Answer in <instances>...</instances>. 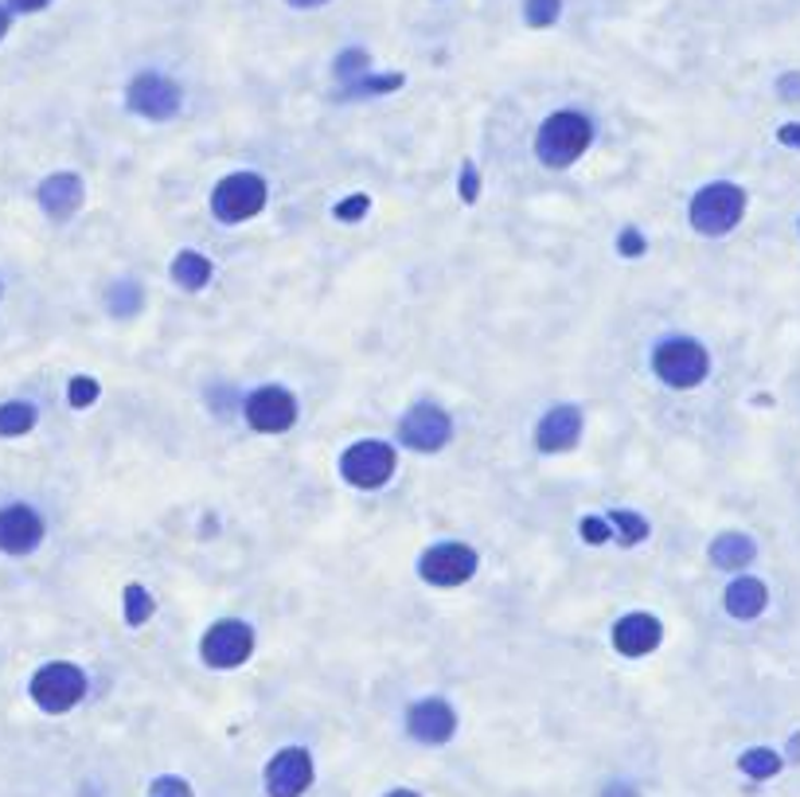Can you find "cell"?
Masks as SVG:
<instances>
[{
	"label": "cell",
	"mask_w": 800,
	"mask_h": 797,
	"mask_svg": "<svg viewBox=\"0 0 800 797\" xmlns=\"http://www.w3.org/2000/svg\"><path fill=\"white\" fill-rule=\"evenodd\" d=\"M590 141H594V125H590L586 113L559 110L550 113L547 122L540 125V133H535V153H540L547 169H570L590 149Z\"/></svg>",
	"instance_id": "1"
},
{
	"label": "cell",
	"mask_w": 800,
	"mask_h": 797,
	"mask_svg": "<svg viewBox=\"0 0 800 797\" xmlns=\"http://www.w3.org/2000/svg\"><path fill=\"white\" fill-rule=\"evenodd\" d=\"M688 216H691V227H695L699 234H711V239L735 231L746 216V192L738 184H726V180L699 188L695 200H691V207H688Z\"/></svg>",
	"instance_id": "2"
},
{
	"label": "cell",
	"mask_w": 800,
	"mask_h": 797,
	"mask_svg": "<svg viewBox=\"0 0 800 797\" xmlns=\"http://www.w3.org/2000/svg\"><path fill=\"white\" fill-rule=\"evenodd\" d=\"M652 372L668 387H699L711 375V352L691 337H671L652 352Z\"/></svg>",
	"instance_id": "3"
},
{
	"label": "cell",
	"mask_w": 800,
	"mask_h": 797,
	"mask_svg": "<svg viewBox=\"0 0 800 797\" xmlns=\"http://www.w3.org/2000/svg\"><path fill=\"white\" fill-rule=\"evenodd\" d=\"M266 180L258 172H231L215 184L211 192V212L219 224H246L266 207Z\"/></svg>",
	"instance_id": "4"
},
{
	"label": "cell",
	"mask_w": 800,
	"mask_h": 797,
	"mask_svg": "<svg viewBox=\"0 0 800 797\" xmlns=\"http://www.w3.org/2000/svg\"><path fill=\"white\" fill-rule=\"evenodd\" d=\"M86 696V673L71 661H51L32 676V700L44 708L47 715L71 712Z\"/></svg>",
	"instance_id": "5"
},
{
	"label": "cell",
	"mask_w": 800,
	"mask_h": 797,
	"mask_svg": "<svg viewBox=\"0 0 800 797\" xmlns=\"http://www.w3.org/2000/svg\"><path fill=\"white\" fill-rule=\"evenodd\" d=\"M395 450L387 446V442H355V446H348L344 454H340V478L348 481V485L355 488H379L387 485V481L395 478Z\"/></svg>",
	"instance_id": "6"
},
{
	"label": "cell",
	"mask_w": 800,
	"mask_h": 797,
	"mask_svg": "<svg viewBox=\"0 0 800 797\" xmlns=\"http://www.w3.org/2000/svg\"><path fill=\"white\" fill-rule=\"evenodd\" d=\"M399 438H402V446H410V450L438 454L441 446L453 438V422H449V414L441 411L438 403H419L402 414Z\"/></svg>",
	"instance_id": "7"
},
{
	"label": "cell",
	"mask_w": 800,
	"mask_h": 797,
	"mask_svg": "<svg viewBox=\"0 0 800 797\" xmlns=\"http://www.w3.org/2000/svg\"><path fill=\"white\" fill-rule=\"evenodd\" d=\"M419 575L429 587H461L476 575V552L469 544H434L422 552Z\"/></svg>",
	"instance_id": "8"
},
{
	"label": "cell",
	"mask_w": 800,
	"mask_h": 797,
	"mask_svg": "<svg viewBox=\"0 0 800 797\" xmlns=\"http://www.w3.org/2000/svg\"><path fill=\"white\" fill-rule=\"evenodd\" d=\"M125 102H130V110L141 113V118L165 122V118H172V113L180 110L184 94H180V86L172 83V79L157 75V71H141V75L130 83V90H125Z\"/></svg>",
	"instance_id": "9"
},
{
	"label": "cell",
	"mask_w": 800,
	"mask_h": 797,
	"mask_svg": "<svg viewBox=\"0 0 800 797\" xmlns=\"http://www.w3.org/2000/svg\"><path fill=\"white\" fill-rule=\"evenodd\" d=\"M199 653L211 668H239L254 653V629L246 621H215L199 641Z\"/></svg>",
	"instance_id": "10"
},
{
	"label": "cell",
	"mask_w": 800,
	"mask_h": 797,
	"mask_svg": "<svg viewBox=\"0 0 800 797\" xmlns=\"http://www.w3.org/2000/svg\"><path fill=\"white\" fill-rule=\"evenodd\" d=\"M246 422L258 434H286L298 422V399L286 387H258L246 399Z\"/></svg>",
	"instance_id": "11"
},
{
	"label": "cell",
	"mask_w": 800,
	"mask_h": 797,
	"mask_svg": "<svg viewBox=\"0 0 800 797\" xmlns=\"http://www.w3.org/2000/svg\"><path fill=\"white\" fill-rule=\"evenodd\" d=\"M308 786H313V759H308V750L301 747L278 750L270 759V766H266V794L301 797Z\"/></svg>",
	"instance_id": "12"
},
{
	"label": "cell",
	"mask_w": 800,
	"mask_h": 797,
	"mask_svg": "<svg viewBox=\"0 0 800 797\" xmlns=\"http://www.w3.org/2000/svg\"><path fill=\"white\" fill-rule=\"evenodd\" d=\"M407 732L414 735L419 742H426V747H441V742L453 739L457 732V712L449 708L446 700H438V696H429V700H419L410 703L407 712Z\"/></svg>",
	"instance_id": "13"
},
{
	"label": "cell",
	"mask_w": 800,
	"mask_h": 797,
	"mask_svg": "<svg viewBox=\"0 0 800 797\" xmlns=\"http://www.w3.org/2000/svg\"><path fill=\"white\" fill-rule=\"evenodd\" d=\"M44 540V520L36 508L28 505H9L0 508V552L4 555H28Z\"/></svg>",
	"instance_id": "14"
},
{
	"label": "cell",
	"mask_w": 800,
	"mask_h": 797,
	"mask_svg": "<svg viewBox=\"0 0 800 797\" xmlns=\"http://www.w3.org/2000/svg\"><path fill=\"white\" fill-rule=\"evenodd\" d=\"M660 641H664L660 618H656V614H644V609L625 614V618L614 626V649L621 656H649L660 649Z\"/></svg>",
	"instance_id": "15"
},
{
	"label": "cell",
	"mask_w": 800,
	"mask_h": 797,
	"mask_svg": "<svg viewBox=\"0 0 800 797\" xmlns=\"http://www.w3.org/2000/svg\"><path fill=\"white\" fill-rule=\"evenodd\" d=\"M578 438H582V411L570 403L550 407V411L540 419V426H535V446H540L543 454L574 450Z\"/></svg>",
	"instance_id": "16"
},
{
	"label": "cell",
	"mask_w": 800,
	"mask_h": 797,
	"mask_svg": "<svg viewBox=\"0 0 800 797\" xmlns=\"http://www.w3.org/2000/svg\"><path fill=\"white\" fill-rule=\"evenodd\" d=\"M36 200L51 219H71L86 200L83 177H78V172H56V177H47L44 184H39Z\"/></svg>",
	"instance_id": "17"
},
{
	"label": "cell",
	"mask_w": 800,
	"mask_h": 797,
	"mask_svg": "<svg viewBox=\"0 0 800 797\" xmlns=\"http://www.w3.org/2000/svg\"><path fill=\"white\" fill-rule=\"evenodd\" d=\"M723 606L730 618L754 621V618H762L765 606H769V587H765L762 579H754V575H742V579H735L726 587Z\"/></svg>",
	"instance_id": "18"
},
{
	"label": "cell",
	"mask_w": 800,
	"mask_h": 797,
	"mask_svg": "<svg viewBox=\"0 0 800 797\" xmlns=\"http://www.w3.org/2000/svg\"><path fill=\"white\" fill-rule=\"evenodd\" d=\"M707 555L718 571H742V567H750L757 559V544L742 532H723L715 535V544H711Z\"/></svg>",
	"instance_id": "19"
},
{
	"label": "cell",
	"mask_w": 800,
	"mask_h": 797,
	"mask_svg": "<svg viewBox=\"0 0 800 797\" xmlns=\"http://www.w3.org/2000/svg\"><path fill=\"white\" fill-rule=\"evenodd\" d=\"M215 266L207 263L199 251H180L177 258H172V281L177 286H184V290H204L207 281H211Z\"/></svg>",
	"instance_id": "20"
},
{
	"label": "cell",
	"mask_w": 800,
	"mask_h": 797,
	"mask_svg": "<svg viewBox=\"0 0 800 797\" xmlns=\"http://www.w3.org/2000/svg\"><path fill=\"white\" fill-rule=\"evenodd\" d=\"M738 766H742L746 778L765 782V778H777V774H781L785 759L777 754V750H769V747H750L742 759H738Z\"/></svg>",
	"instance_id": "21"
},
{
	"label": "cell",
	"mask_w": 800,
	"mask_h": 797,
	"mask_svg": "<svg viewBox=\"0 0 800 797\" xmlns=\"http://www.w3.org/2000/svg\"><path fill=\"white\" fill-rule=\"evenodd\" d=\"M36 407L24 403V399H12V403H0V434L4 438H20V434H28L36 426Z\"/></svg>",
	"instance_id": "22"
},
{
	"label": "cell",
	"mask_w": 800,
	"mask_h": 797,
	"mask_svg": "<svg viewBox=\"0 0 800 797\" xmlns=\"http://www.w3.org/2000/svg\"><path fill=\"white\" fill-rule=\"evenodd\" d=\"M609 528H614V535L621 540V544H641V540H649L652 524L644 520L641 512H633V508H614L609 512Z\"/></svg>",
	"instance_id": "23"
},
{
	"label": "cell",
	"mask_w": 800,
	"mask_h": 797,
	"mask_svg": "<svg viewBox=\"0 0 800 797\" xmlns=\"http://www.w3.org/2000/svg\"><path fill=\"white\" fill-rule=\"evenodd\" d=\"M153 609H157L153 594L145 591L141 582H130V587H125V621H130V626H145V621L153 618Z\"/></svg>",
	"instance_id": "24"
},
{
	"label": "cell",
	"mask_w": 800,
	"mask_h": 797,
	"mask_svg": "<svg viewBox=\"0 0 800 797\" xmlns=\"http://www.w3.org/2000/svg\"><path fill=\"white\" fill-rule=\"evenodd\" d=\"M402 86V75H363L355 83H348V98H367V94H391Z\"/></svg>",
	"instance_id": "25"
},
{
	"label": "cell",
	"mask_w": 800,
	"mask_h": 797,
	"mask_svg": "<svg viewBox=\"0 0 800 797\" xmlns=\"http://www.w3.org/2000/svg\"><path fill=\"white\" fill-rule=\"evenodd\" d=\"M141 305V286L130 278H121L118 286L110 290V313H118V317H130V313H137Z\"/></svg>",
	"instance_id": "26"
},
{
	"label": "cell",
	"mask_w": 800,
	"mask_h": 797,
	"mask_svg": "<svg viewBox=\"0 0 800 797\" xmlns=\"http://www.w3.org/2000/svg\"><path fill=\"white\" fill-rule=\"evenodd\" d=\"M562 12V0H523V20L531 28H550Z\"/></svg>",
	"instance_id": "27"
},
{
	"label": "cell",
	"mask_w": 800,
	"mask_h": 797,
	"mask_svg": "<svg viewBox=\"0 0 800 797\" xmlns=\"http://www.w3.org/2000/svg\"><path fill=\"white\" fill-rule=\"evenodd\" d=\"M98 395H102V387H98V379H90V375H75V379L66 384V399H71V407H75V411L94 407V403H98Z\"/></svg>",
	"instance_id": "28"
},
{
	"label": "cell",
	"mask_w": 800,
	"mask_h": 797,
	"mask_svg": "<svg viewBox=\"0 0 800 797\" xmlns=\"http://www.w3.org/2000/svg\"><path fill=\"white\" fill-rule=\"evenodd\" d=\"M367 63H372V56H367V51H360V47H352V51H344V56L336 59V79L355 83V79L367 75Z\"/></svg>",
	"instance_id": "29"
},
{
	"label": "cell",
	"mask_w": 800,
	"mask_h": 797,
	"mask_svg": "<svg viewBox=\"0 0 800 797\" xmlns=\"http://www.w3.org/2000/svg\"><path fill=\"white\" fill-rule=\"evenodd\" d=\"M367 212H372V200L363 196V192H355V196L340 200V204L332 207V216L340 219V224H355V219H363Z\"/></svg>",
	"instance_id": "30"
},
{
	"label": "cell",
	"mask_w": 800,
	"mask_h": 797,
	"mask_svg": "<svg viewBox=\"0 0 800 797\" xmlns=\"http://www.w3.org/2000/svg\"><path fill=\"white\" fill-rule=\"evenodd\" d=\"M578 532H582L586 544H605V540H614V528H609V520H602V516H582Z\"/></svg>",
	"instance_id": "31"
},
{
	"label": "cell",
	"mask_w": 800,
	"mask_h": 797,
	"mask_svg": "<svg viewBox=\"0 0 800 797\" xmlns=\"http://www.w3.org/2000/svg\"><path fill=\"white\" fill-rule=\"evenodd\" d=\"M149 797H196V794H192V786H187L184 778H172V774H165V778H157L149 786Z\"/></svg>",
	"instance_id": "32"
},
{
	"label": "cell",
	"mask_w": 800,
	"mask_h": 797,
	"mask_svg": "<svg viewBox=\"0 0 800 797\" xmlns=\"http://www.w3.org/2000/svg\"><path fill=\"white\" fill-rule=\"evenodd\" d=\"M457 188H461V200H465V204H476V196H481V172H476L473 160L461 165V180H457Z\"/></svg>",
	"instance_id": "33"
},
{
	"label": "cell",
	"mask_w": 800,
	"mask_h": 797,
	"mask_svg": "<svg viewBox=\"0 0 800 797\" xmlns=\"http://www.w3.org/2000/svg\"><path fill=\"white\" fill-rule=\"evenodd\" d=\"M617 251H621L625 258H641V254L649 251V243H644V234L637 231V227H625V231L617 234Z\"/></svg>",
	"instance_id": "34"
},
{
	"label": "cell",
	"mask_w": 800,
	"mask_h": 797,
	"mask_svg": "<svg viewBox=\"0 0 800 797\" xmlns=\"http://www.w3.org/2000/svg\"><path fill=\"white\" fill-rule=\"evenodd\" d=\"M777 94L785 102H800V71H789V75L777 79Z\"/></svg>",
	"instance_id": "35"
},
{
	"label": "cell",
	"mask_w": 800,
	"mask_h": 797,
	"mask_svg": "<svg viewBox=\"0 0 800 797\" xmlns=\"http://www.w3.org/2000/svg\"><path fill=\"white\" fill-rule=\"evenodd\" d=\"M777 141H781L785 149H797L800 153V122H789L777 130Z\"/></svg>",
	"instance_id": "36"
},
{
	"label": "cell",
	"mask_w": 800,
	"mask_h": 797,
	"mask_svg": "<svg viewBox=\"0 0 800 797\" xmlns=\"http://www.w3.org/2000/svg\"><path fill=\"white\" fill-rule=\"evenodd\" d=\"M12 9L16 12H39V9H47V4H51V0H9Z\"/></svg>",
	"instance_id": "37"
},
{
	"label": "cell",
	"mask_w": 800,
	"mask_h": 797,
	"mask_svg": "<svg viewBox=\"0 0 800 797\" xmlns=\"http://www.w3.org/2000/svg\"><path fill=\"white\" fill-rule=\"evenodd\" d=\"M605 797H637V789H633V786H625V782H617V786L605 789Z\"/></svg>",
	"instance_id": "38"
},
{
	"label": "cell",
	"mask_w": 800,
	"mask_h": 797,
	"mask_svg": "<svg viewBox=\"0 0 800 797\" xmlns=\"http://www.w3.org/2000/svg\"><path fill=\"white\" fill-rule=\"evenodd\" d=\"M9 28H12V16H9V9H0V39L9 36Z\"/></svg>",
	"instance_id": "39"
},
{
	"label": "cell",
	"mask_w": 800,
	"mask_h": 797,
	"mask_svg": "<svg viewBox=\"0 0 800 797\" xmlns=\"http://www.w3.org/2000/svg\"><path fill=\"white\" fill-rule=\"evenodd\" d=\"M293 9H317V4H328V0H289Z\"/></svg>",
	"instance_id": "40"
},
{
	"label": "cell",
	"mask_w": 800,
	"mask_h": 797,
	"mask_svg": "<svg viewBox=\"0 0 800 797\" xmlns=\"http://www.w3.org/2000/svg\"><path fill=\"white\" fill-rule=\"evenodd\" d=\"M387 797H419V794H414V789H391Z\"/></svg>",
	"instance_id": "41"
}]
</instances>
